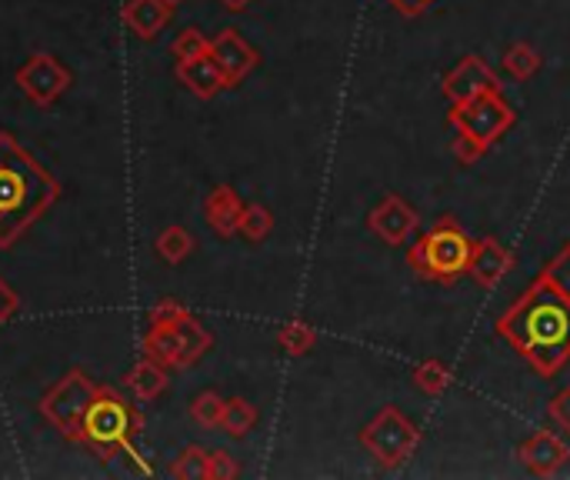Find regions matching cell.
I'll return each instance as SVG.
<instances>
[{
    "mask_svg": "<svg viewBox=\"0 0 570 480\" xmlns=\"http://www.w3.org/2000/svg\"><path fill=\"white\" fill-rule=\"evenodd\" d=\"M488 90H501V80L498 74L491 70V63H484L478 53H468L448 77H444V94L451 104H464L478 94H488Z\"/></svg>",
    "mask_w": 570,
    "mask_h": 480,
    "instance_id": "7",
    "label": "cell"
},
{
    "mask_svg": "<svg viewBox=\"0 0 570 480\" xmlns=\"http://www.w3.org/2000/svg\"><path fill=\"white\" fill-rule=\"evenodd\" d=\"M511 264H514L511 251H508L501 241L488 237V241H478V244H474V254H471V267H468V274H471L481 287H498V284L508 277Z\"/></svg>",
    "mask_w": 570,
    "mask_h": 480,
    "instance_id": "10",
    "label": "cell"
},
{
    "mask_svg": "<svg viewBox=\"0 0 570 480\" xmlns=\"http://www.w3.org/2000/svg\"><path fill=\"white\" fill-rule=\"evenodd\" d=\"M518 458L541 478H551L558 474L564 464H568V444L554 434V431H538L534 438H528L521 448H518Z\"/></svg>",
    "mask_w": 570,
    "mask_h": 480,
    "instance_id": "9",
    "label": "cell"
},
{
    "mask_svg": "<svg viewBox=\"0 0 570 480\" xmlns=\"http://www.w3.org/2000/svg\"><path fill=\"white\" fill-rule=\"evenodd\" d=\"M544 281H551L564 297H570V244L561 247V254H554L551 257V264L544 267V274H541Z\"/></svg>",
    "mask_w": 570,
    "mask_h": 480,
    "instance_id": "13",
    "label": "cell"
},
{
    "mask_svg": "<svg viewBox=\"0 0 570 480\" xmlns=\"http://www.w3.org/2000/svg\"><path fill=\"white\" fill-rule=\"evenodd\" d=\"M227 3H230V7H244L247 0H227Z\"/></svg>",
    "mask_w": 570,
    "mask_h": 480,
    "instance_id": "22",
    "label": "cell"
},
{
    "mask_svg": "<svg viewBox=\"0 0 570 480\" xmlns=\"http://www.w3.org/2000/svg\"><path fill=\"white\" fill-rule=\"evenodd\" d=\"M471 254H474V241L451 221L444 217L438 227H431L407 254L411 267L424 277V281H458L461 274H468L471 267Z\"/></svg>",
    "mask_w": 570,
    "mask_h": 480,
    "instance_id": "3",
    "label": "cell"
},
{
    "mask_svg": "<svg viewBox=\"0 0 570 480\" xmlns=\"http://www.w3.org/2000/svg\"><path fill=\"white\" fill-rule=\"evenodd\" d=\"M220 60H224V67L230 74H240V70H247L254 63V53L247 47H240L234 37H227V40H220Z\"/></svg>",
    "mask_w": 570,
    "mask_h": 480,
    "instance_id": "14",
    "label": "cell"
},
{
    "mask_svg": "<svg viewBox=\"0 0 570 480\" xmlns=\"http://www.w3.org/2000/svg\"><path fill=\"white\" fill-rule=\"evenodd\" d=\"M451 368L444 364V361H438V357H428V361H421L417 368H414V384L424 391V394H431V398H438V394H444L448 388H451Z\"/></svg>",
    "mask_w": 570,
    "mask_h": 480,
    "instance_id": "11",
    "label": "cell"
},
{
    "mask_svg": "<svg viewBox=\"0 0 570 480\" xmlns=\"http://www.w3.org/2000/svg\"><path fill=\"white\" fill-rule=\"evenodd\" d=\"M371 231L384 241V244H407L411 234L417 231V214L411 204H404L401 197H384L374 210H371Z\"/></svg>",
    "mask_w": 570,
    "mask_h": 480,
    "instance_id": "8",
    "label": "cell"
},
{
    "mask_svg": "<svg viewBox=\"0 0 570 480\" xmlns=\"http://www.w3.org/2000/svg\"><path fill=\"white\" fill-rule=\"evenodd\" d=\"M514 117L518 110L501 97V90H488L464 104H451V124L484 147H491L514 124Z\"/></svg>",
    "mask_w": 570,
    "mask_h": 480,
    "instance_id": "4",
    "label": "cell"
},
{
    "mask_svg": "<svg viewBox=\"0 0 570 480\" xmlns=\"http://www.w3.org/2000/svg\"><path fill=\"white\" fill-rule=\"evenodd\" d=\"M498 334L531 361L544 378L558 374L570 361V297L551 281L538 277L524 297L498 321Z\"/></svg>",
    "mask_w": 570,
    "mask_h": 480,
    "instance_id": "1",
    "label": "cell"
},
{
    "mask_svg": "<svg viewBox=\"0 0 570 480\" xmlns=\"http://www.w3.org/2000/svg\"><path fill=\"white\" fill-rule=\"evenodd\" d=\"M504 70L514 77V80H528L541 70V53L531 47V43H514L508 47L504 53Z\"/></svg>",
    "mask_w": 570,
    "mask_h": 480,
    "instance_id": "12",
    "label": "cell"
},
{
    "mask_svg": "<svg viewBox=\"0 0 570 480\" xmlns=\"http://www.w3.org/2000/svg\"><path fill=\"white\" fill-rule=\"evenodd\" d=\"M314 341H317V334H314L311 327H304V324H287V327L281 331V344H284L291 354H307V351L314 347Z\"/></svg>",
    "mask_w": 570,
    "mask_h": 480,
    "instance_id": "15",
    "label": "cell"
},
{
    "mask_svg": "<svg viewBox=\"0 0 570 480\" xmlns=\"http://www.w3.org/2000/svg\"><path fill=\"white\" fill-rule=\"evenodd\" d=\"M267 227H271V217H267V210H250V214H247V234L261 237Z\"/></svg>",
    "mask_w": 570,
    "mask_h": 480,
    "instance_id": "19",
    "label": "cell"
},
{
    "mask_svg": "<svg viewBox=\"0 0 570 480\" xmlns=\"http://www.w3.org/2000/svg\"><path fill=\"white\" fill-rule=\"evenodd\" d=\"M401 13H421V10H428L431 7V0H391Z\"/></svg>",
    "mask_w": 570,
    "mask_h": 480,
    "instance_id": "20",
    "label": "cell"
},
{
    "mask_svg": "<svg viewBox=\"0 0 570 480\" xmlns=\"http://www.w3.org/2000/svg\"><path fill=\"white\" fill-rule=\"evenodd\" d=\"M13 307H17V301H13V294L0 284V324L13 314Z\"/></svg>",
    "mask_w": 570,
    "mask_h": 480,
    "instance_id": "21",
    "label": "cell"
},
{
    "mask_svg": "<svg viewBox=\"0 0 570 480\" xmlns=\"http://www.w3.org/2000/svg\"><path fill=\"white\" fill-rule=\"evenodd\" d=\"M484 150H488L484 144H478L474 137H468V134L458 130V137H454V157H458L461 164H474Z\"/></svg>",
    "mask_w": 570,
    "mask_h": 480,
    "instance_id": "16",
    "label": "cell"
},
{
    "mask_svg": "<svg viewBox=\"0 0 570 480\" xmlns=\"http://www.w3.org/2000/svg\"><path fill=\"white\" fill-rule=\"evenodd\" d=\"M250 424H254V411H247V408L237 401V408H234V414H230V428H234V434H244Z\"/></svg>",
    "mask_w": 570,
    "mask_h": 480,
    "instance_id": "18",
    "label": "cell"
},
{
    "mask_svg": "<svg viewBox=\"0 0 570 480\" xmlns=\"http://www.w3.org/2000/svg\"><path fill=\"white\" fill-rule=\"evenodd\" d=\"M551 418H554V424L570 434V388H564L554 401H551Z\"/></svg>",
    "mask_w": 570,
    "mask_h": 480,
    "instance_id": "17",
    "label": "cell"
},
{
    "mask_svg": "<svg viewBox=\"0 0 570 480\" xmlns=\"http://www.w3.org/2000/svg\"><path fill=\"white\" fill-rule=\"evenodd\" d=\"M364 448L384 464V468H397L404 464L414 451H417V428L397 411V408H384L361 434Z\"/></svg>",
    "mask_w": 570,
    "mask_h": 480,
    "instance_id": "5",
    "label": "cell"
},
{
    "mask_svg": "<svg viewBox=\"0 0 570 480\" xmlns=\"http://www.w3.org/2000/svg\"><path fill=\"white\" fill-rule=\"evenodd\" d=\"M53 197L57 184L0 134V244H10Z\"/></svg>",
    "mask_w": 570,
    "mask_h": 480,
    "instance_id": "2",
    "label": "cell"
},
{
    "mask_svg": "<svg viewBox=\"0 0 570 480\" xmlns=\"http://www.w3.org/2000/svg\"><path fill=\"white\" fill-rule=\"evenodd\" d=\"M80 428H83L80 434L90 438L97 448H114V444L127 441V434H130V411L117 398H97L83 411Z\"/></svg>",
    "mask_w": 570,
    "mask_h": 480,
    "instance_id": "6",
    "label": "cell"
}]
</instances>
